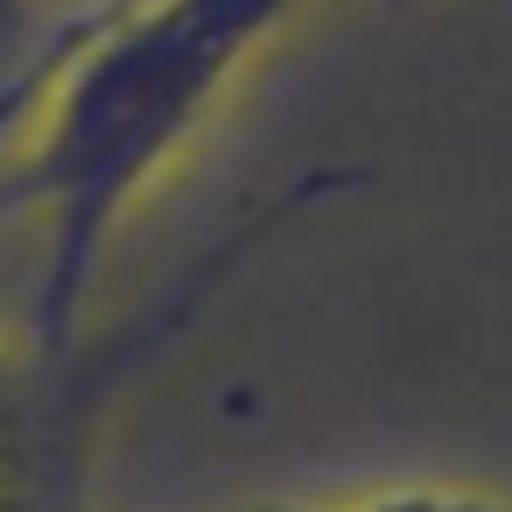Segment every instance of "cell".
<instances>
[{
	"mask_svg": "<svg viewBox=\"0 0 512 512\" xmlns=\"http://www.w3.org/2000/svg\"><path fill=\"white\" fill-rule=\"evenodd\" d=\"M253 512H512V498L414 484V491H372V498H351V505H253Z\"/></svg>",
	"mask_w": 512,
	"mask_h": 512,
	"instance_id": "cell-4",
	"label": "cell"
},
{
	"mask_svg": "<svg viewBox=\"0 0 512 512\" xmlns=\"http://www.w3.org/2000/svg\"><path fill=\"white\" fill-rule=\"evenodd\" d=\"M85 414L92 393L71 379V358L50 365L0 344V512H64Z\"/></svg>",
	"mask_w": 512,
	"mask_h": 512,
	"instance_id": "cell-2",
	"label": "cell"
},
{
	"mask_svg": "<svg viewBox=\"0 0 512 512\" xmlns=\"http://www.w3.org/2000/svg\"><path fill=\"white\" fill-rule=\"evenodd\" d=\"M120 8V0H0V141L22 134L71 50Z\"/></svg>",
	"mask_w": 512,
	"mask_h": 512,
	"instance_id": "cell-3",
	"label": "cell"
},
{
	"mask_svg": "<svg viewBox=\"0 0 512 512\" xmlns=\"http://www.w3.org/2000/svg\"><path fill=\"white\" fill-rule=\"evenodd\" d=\"M302 8L309 0H120L71 50L36 113V141L0 183V218H29L43 239L29 295L36 358H78L85 302L120 218Z\"/></svg>",
	"mask_w": 512,
	"mask_h": 512,
	"instance_id": "cell-1",
	"label": "cell"
}]
</instances>
